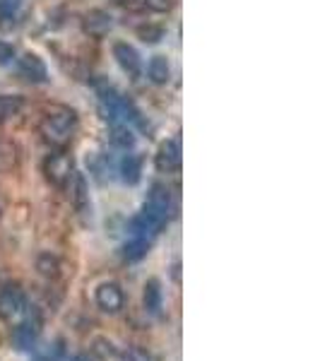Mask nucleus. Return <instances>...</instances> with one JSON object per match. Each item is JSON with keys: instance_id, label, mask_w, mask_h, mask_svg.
<instances>
[{"instance_id": "15", "label": "nucleus", "mask_w": 320, "mask_h": 361, "mask_svg": "<svg viewBox=\"0 0 320 361\" xmlns=\"http://www.w3.org/2000/svg\"><path fill=\"white\" fill-rule=\"evenodd\" d=\"M149 80H152L154 85H168L171 82V66H168V61L164 56H154L152 61H149Z\"/></svg>"}, {"instance_id": "4", "label": "nucleus", "mask_w": 320, "mask_h": 361, "mask_svg": "<svg viewBox=\"0 0 320 361\" xmlns=\"http://www.w3.org/2000/svg\"><path fill=\"white\" fill-rule=\"evenodd\" d=\"M42 335V323L37 318H27L13 330V347L17 352H32Z\"/></svg>"}, {"instance_id": "6", "label": "nucleus", "mask_w": 320, "mask_h": 361, "mask_svg": "<svg viewBox=\"0 0 320 361\" xmlns=\"http://www.w3.org/2000/svg\"><path fill=\"white\" fill-rule=\"evenodd\" d=\"M22 308H25V292L17 284L0 287V318L13 320L15 316H20Z\"/></svg>"}, {"instance_id": "19", "label": "nucleus", "mask_w": 320, "mask_h": 361, "mask_svg": "<svg viewBox=\"0 0 320 361\" xmlns=\"http://www.w3.org/2000/svg\"><path fill=\"white\" fill-rule=\"evenodd\" d=\"M137 37L142 39L144 44H159L164 39V27L159 25H142L137 27Z\"/></svg>"}, {"instance_id": "2", "label": "nucleus", "mask_w": 320, "mask_h": 361, "mask_svg": "<svg viewBox=\"0 0 320 361\" xmlns=\"http://www.w3.org/2000/svg\"><path fill=\"white\" fill-rule=\"evenodd\" d=\"M44 173L54 185H58V188H66V185L70 183V178L75 176L73 157L66 154V152L51 154L49 159L44 161Z\"/></svg>"}, {"instance_id": "11", "label": "nucleus", "mask_w": 320, "mask_h": 361, "mask_svg": "<svg viewBox=\"0 0 320 361\" xmlns=\"http://www.w3.org/2000/svg\"><path fill=\"white\" fill-rule=\"evenodd\" d=\"M142 306L149 316H161V308H164V296H161V284L159 279H147L144 284V292H142Z\"/></svg>"}, {"instance_id": "8", "label": "nucleus", "mask_w": 320, "mask_h": 361, "mask_svg": "<svg viewBox=\"0 0 320 361\" xmlns=\"http://www.w3.org/2000/svg\"><path fill=\"white\" fill-rule=\"evenodd\" d=\"M113 58L118 61V66L123 68L130 78H140V73H142V61H140V54L130 44H116Z\"/></svg>"}, {"instance_id": "10", "label": "nucleus", "mask_w": 320, "mask_h": 361, "mask_svg": "<svg viewBox=\"0 0 320 361\" xmlns=\"http://www.w3.org/2000/svg\"><path fill=\"white\" fill-rule=\"evenodd\" d=\"M111 25H113L111 15L104 13V10H90V13L85 15V20H82L85 32L90 34V37H94V39L106 37V34L111 32Z\"/></svg>"}, {"instance_id": "5", "label": "nucleus", "mask_w": 320, "mask_h": 361, "mask_svg": "<svg viewBox=\"0 0 320 361\" xmlns=\"http://www.w3.org/2000/svg\"><path fill=\"white\" fill-rule=\"evenodd\" d=\"M97 306L101 308L104 313H121V308L125 304V296H123V289L118 287L116 282H104L97 287Z\"/></svg>"}, {"instance_id": "24", "label": "nucleus", "mask_w": 320, "mask_h": 361, "mask_svg": "<svg viewBox=\"0 0 320 361\" xmlns=\"http://www.w3.org/2000/svg\"><path fill=\"white\" fill-rule=\"evenodd\" d=\"M15 46L8 44V42H0V66H8V63H13L15 58Z\"/></svg>"}, {"instance_id": "22", "label": "nucleus", "mask_w": 320, "mask_h": 361, "mask_svg": "<svg viewBox=\"0 0 320 361\" xmlns=\"http://www.w3.org/2000/svg\"><path fill=\"white\" fill-rule=\"evenodd\" d=\"M22 0H0V17L3 20H10V17H15V13L20 10Z\"/></svg>"}, {"instance_id": "16", "label": "nucleus", "mask_w": 320, "mask_h": 361, "mask_svg": "<svg viewBox=\"0 0 320 361\" xmlns=\"http://www.w3.org/2000/svg\"><path fill=\"white\" fill-rule=\"evenodd\" d=\"M22 109V97H13V94H0V123L13 116L20 114Z\"/></svg>"}, {"instance_id": "12", "label": "nucleus", "mask_w": 320, "mask_h": 361, "mask_svg": "<svg viewBox=\"0 0 320 361\" xmlns=\"http://www.w3.org/2000/svg\"><path fill=\"white\" fill-rule=\"evenodd\" d=\"M73 180H75L73 202H75V207H78V212H80V217H82V222L87 224L92 219V202H90V193H87V180H85L82 173H75Z\"/></svg>"}, {"instance_id": "3", "label": "nucleus", "mask_w": 320, "mask_h": 361, "mask_svg": "<svg viewBox=\"0 0 320 361\" xmlns=\"http://www.w3.org/2000/svg\"><path fill=\"white\" fill-rule=\"evenodd\" d=\"M142 212L166 224L168 212H171V193H168L166 185H161V183L152 185V190H149V197H147V202H144Z\"/></svg>"}, {"instance_id": "27", "label": "nucleus", "mask_w": 320, "mask_h": 361, "mask_svg": "<svg viewBox=\"0 0 320 361\" xmlns=\"http://www.w3.org/2000/svg\"><path fill=\"white\" fill-rule=\"evenodd\" d=\"M68 361H94V357H90V354H75V357H70Z\"/></svg>"}, {"instance_id": "21", "label": "nucleus", "mask_w": 320, "mask_h": 361, "mask_svg": "<svg viewBox=\"0 0 320 361\" xmlns=\"http://www.w3.org/2000/svg\"><path fill=\"white\" fill-rule=\"evenodd\" d=\"M121 361H152V357H149L147 349L142 347H130L123 352V357H121Z\"/></svg>"}, {"instance_id": "14", "label": "nucleus", "mask_w": 320, "mask_h": 361, "mask_svg": "<svg viewBox=\"0 0 320 361\" xmlns=\"http://www.w3.org/2000/svg\"><path fill=\"white\" fill-rule=\"evenodd\" d=\"M147 253H149V238H140V236H133L130 241L121 248V258H123L125 263H137V260H142Z\"/></svg>"}, {"instance_id": "23", "label": "nucleus", "mask_w": 320, "mask_h": 361, "mask_svg": "<svg viewBox=\"0 0 320 361\" xmlns=\"http://www.w3.org/2000/svg\"><path fill=\"white\" fill-rule=\"evenodd\" d=\"M94 354L101 359H109L113 357V345L109 340H94Z\"/></svg>"}, {"instance_id": "17", "label": "nucleus", "mask_w": 320, "mask_h": 361, "mask_svg": "<svg viewBox=\"0 0 320 361\" xmlns=\"http://www.w3.org/2000/svg\"><path fill=\"white\" fill-rule=\"evenodd\" d=\"M111 145L118 149H130L135 145V135L128 126H113L111 130Z\"/></svg>"}, {"instance_id": "25", "label": "nucleus", "mask_w": 320, "mask_h": 361, "mask_svg": "<svg viewBox=\"0 0 320 361\" xmlns=\"http://www.w3.org/2000/svg\"><path fill=\"white\" fill-rule=\"evenodd\" d=\"M144 5H147L152 13H168V10L173 8V0H144Z\"/></svg>"}, {"instance_id": "1", "label": "nucleus", "mask_w": 320, "mask_h": 361, "mask_svg": "<svg viewBox=\"0 0 320 361\" xmlns=\"http://www.w3.org/2000/svg\"><path fill=\"white\" fill-rule=\"evenodd\" d=\"M75 126H78V116H75L73 109L54 106L44 116L42 126H39V133L44 135L46 142L56 145V147H66L70 142V137H73Z\"/></svg>"}, {"instance_id": "7", "label": "nucleus", "mask_w": 320, "mask_h": 361, "mask_svg": "<svg viewBox=\"0 0 320 361\" xmlns=\"http://www.w3.org/2000/svg\"><path fill=\"white\" fill-rule=\"evenodd\" d=\"M154 161H156V169H159L161 173L178 171V169H181V147H178L176 140H166V142H161Z\"/></svg>"}, {"instance_id": "9", "label": "nucleus", "mask_w": 320, "mask_h": 361, "mask_svg": "<svg viewBox=\"0 0 320 361\" xmlns=\"http://www.w3.org/2000/svg\"><path fill=\"white\" fill-rule=\"evenodd\" d=\"M17 68H20L22 78H27L29 82H46V78H49L46 63L37 54H25L17 63Z\"/></svg>"}, {"instance_id": "28", "label": "nucleus", "mask_w": 320, "mask_h": 361, "mask_svg": "<svg viewBox=\"0 0 320 361\" xmlns=\"http://www.w3.org/2000/svg\"><path fill=\"white\" fill-rule=\"evenodd\" d=\"M118 3H125V5H133L135 0H118Z\"/></svg>"}, {"instance_id": "18", "label": "nucleus", "mask_w": 320, "mask_h": 361, "mask_svg": "<svg viewBox=\"0 0 320 361\" xmlns=\"http://www.w3.org/2000/svg\"><path fill=\"white\" fill-rule=\"evenodd\" d=\"M37 270L42 272L44 277L56 279L58 275H61V263H58L56 255H51V253H42V255H39V258H37Z\"/></svg>"}, {"instance_id": "26", "label": "nucleus", "mask_w": 320, "mask_h": 361, "mask_svg": "<svg viewBox=\"0 0 320 361\" xmlns=\"http://www.w3.org/2000/svg\"><path fill=\"white\" fill-rule=\"evenodd\" d=\"M61 354H63V349H56L54 354H51V352H46V354H39V357L34 359V361H61Z\"/></svg>"}, {"instance_id": "13", "label": "nucleus", "mask_w": 320, "mask_h": 361, "mask_svg": "<svg viewBox=\"0 0 320 361\" xmlns=\"http://www.w3.org/2000/svg\"><path fill=\"white\" fill-rule=\"evenodd\" d=\"M121 180L128 185H137L140 183V176H142V159L135 154H125L123 159H121Z\"/></svg>"}, {"instance_id": "20", "label": "nucleus", "mask_w": 320, "mask_h": 361, "mask_svg": "<svg viewBox=\"0 0 320 361\" xmlns=\"http://www.w3.org/2000/svg\"><path fill=\"white\" fill-rule=\"evenodd\" d=\"M17 164V149L10 142H0V171H10Z\"/></svg>"}]
</instances>
